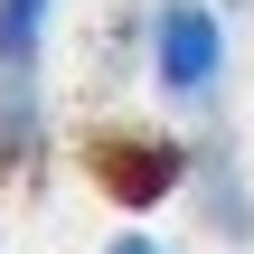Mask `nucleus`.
<instances>
[{
  "label": "nucleus",
  "instance_id": "1",
  "mask_svg": "<svg viewBox=\"0 0 254 254\" xmlns=\"http://www.w3.org/2000/svg\"><path fill=\"white\" fill-rule=\"evenodd\" d=\"M151 85L170 104H207L226 85V19L207 0H160L151 9Z\"/></svg>",
  "mask_w": 254,
  "mask_h": 254
},
{
  "label": "nucleus",
  "instance_id": "2",
  "mask_svg": "<svg viewBox=\"0 0 254 254\" xmlns=\"http://www.w3.org/2000/svg\"><path fill=\"white\" fill-rule=\"evenodd\" d=\"M189 170H198V160H189L179 141H160V132H151V141H104V151H94V179L113 189V207H151V198H160L170 179H189Z\"/></svg>",
  "mask_w": 254,
  "mask_h": 254
},
{
  "label": "nucleus",
  "instance_id": "4",
  "mask_svg": "<svg viewBox=\"0 0 254 254\" xmlns=\"http://www.w3.org/2000/svg\"><path fill=\"white\" fill-rule=\"evenodd\" d=\"M47 19H57V0H0V85L9 75H38Z\"/></svg>",
  "mask_w": 254,
  "mask_h": 254
},
{
  "label": "nucleus",
  "instance_id": "5",
  "mask_svg": "<svg viewBox=\"0 0 254 254\" xmlns=\"http://www.w3.org/2000/svg\"><path fill=\"white\" fill-rule=\"evenodd\" d=\"M104 254H179V245H160V236H141V226H132V236H113Z\"/></svg>",
  "mask_w": 254,
  "mask_h": 254
},
{
  "label": "nucleus",
  "instance_id": "3",
  "mask_svg": "<svg viewBox=\"0 0 254 254\" xmlns=\"http://www.w3.org/2000/svg\"><path fill=\"white\" fill-rule=\"evenodd\" d=\"M198 217L217 226V236H236V245H254V189H245V170L207 141L198 151Z\"/></svg>",
  "mask_w": 254,
  "mask_h": 254
}]
</instances>
